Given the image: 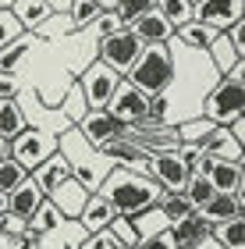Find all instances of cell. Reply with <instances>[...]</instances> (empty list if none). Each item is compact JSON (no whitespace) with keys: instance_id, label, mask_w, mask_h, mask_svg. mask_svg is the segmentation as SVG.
Masks as SVG:
<instances>
[{"instance_id":"cell-1","label":"cell","mask_w":245,"mask_h":249,"mask_svg":"<svg viewBox=\"0 0 245 249\" xmlns=\"http://www.w3.org/2000/svg\"><path fill=\"white\" fill-rule=\"evenodd\" d=\"M96 189H99V196H107L110 207L117 213H125V217H142L146 210H153V203L160 196V185L153 182L149 175H135V171H128L125 164H121L117 171H110Z\"/></svg>"},{"instance_id":"cell-2","label":"cell","mask_w":245,"mask_h":249,"mask_svg":"<svg viewBox=\"0 0 245 249\" xmlns=\"http://www.w3.org/2000/svg\"><path fill=\"white\" fill-rule=\"evenodd\" d=\"M128 82L142 89V93H167V86L174 82V57L163 43H146L142 53L135 57V64L128 68Z\"/></svg>"},{"instance_id":"cell-3","label":"cell","mask_w":245,"mask_h":249,"mask_svg":"<svg viewBox=\"0 0 245 249\" xmlns=\"http://www.w3.org/2000/svg\"><path fill=\"white\" fill-rule=\"evenodd\" d=\"M245 57L231 68V71L224 75V82H220L213 93L206 96V107L203 114L213 121V124H231L242 110H245Z\"/></svg>"},{"instance_id":"cell-4","label":"cell","mask_w":245,"mask_h":249,"mask_svg":"<svg viewBox=\"0 0 245 249\" xmlns=\"http://www.w3.org/2000/svg\"><path fill=\"white\" fill-rule=\"evenodd\" d=\"M142 47H146V43H142L128 25H121V29L107 32V36L99 39V61L107 68H114L117 75H125L128 68L135 64V57L142 53Z\"/></svg>"},{"instance_id":"cell-5","label":"cell","mask_w":245,"mask_h":249,"mask_svg":"<svg viewBox=\"0 0 245 249\" xmlns=\"http://www.w3.org/2000/svg\"><path fill=\"white\" fill-rule=\"evenodd\" d=\"M125 82L114 68H107L103 61H96V64H89L85 68V75H82V96H85V107L89 110H103L107 107V100L117 93V86Z\"/></svg>"},{"instance_id":"cell-6","label":"cell","mask_w":245,"mask_h":249,"mask_svg":"<svg viewBox=\"0 0 245 249\" xmlns=\"http://www.w3.org/2000/svg\"><path fill=\"white\" fill-rule=\"evenodd\" d=\"M53 150H57V139H50L47 132H39V128H21V132H15L11 135V157L25 167V171H32L43 157H50Z\"/></svg>"},{"instance_id":"cell-7","label":"cell","mask_w":245,"mask_h":249,"mask_svg":"<svg viewBox=\"0 0 245 249\" xmlns=\"http://www.w3.org/2000/svg\"><path fill=\"white\" fill-rule=\"evenodd\" d=\"M103 110H107L110 118H117L121 124H139L142 118H146V93L135 89L131 82H121L117 93L107 100Z\"/></svg>"},{"instance_id":"cell-8","label":"cell","mask_w":245,"mask_h":249,"mask_svg":"<svg viewBox=\"0 0 245 249\" xmlns=\"http://www.w3.org/2000/svg\"><path fill=\"white\" fill-rule=\"evenodd\" d=\"M188 175H192V171L181 164L178 150H160V153L149 157V178H153L160 189H185Z\"/></svg>"},{"instance_id":"cell-9","label":"cell","mask_w":245,"mask_h":249,"mask_svg":"<svg viewBox=\"0 0 245 249\" xmlns=\"http://www.w3.org/2000/svg\"><path fill=\"white\" fill-rule=\"evenodd\" d=\"M125 128H128V124H121L117 118H110L107 110H85V114L79 118V135L93 146V150L103 146L107 139H114V135H121Z\"/></svg>"},{"instance_id":"cell-10","label":"cell","mask_w":245,"mask_h":249,"mask_svg":"<svg viewBox=\"0 0 245 249\" xmlns=\"http://www.w3.org/2000/svg\"><path fill=\"white\" fill-rule=\"evenodd\" d=\"M196 213L206 224H220V221L235 217V213H245V189H238V192H213L210 199H203L196 207Z\"/></svg>"},{"instance_id":"cell-11","label":"cell","mask_w":245,"mask_h":249,"mask_svg":"<svg viewBox=\"0 0 245 249\" xmlns=\"http://www.w3.org/2000/svg\"><path fill=\"white\" fill-rule=\"evenodd\" d=\"M242 15H245V0H196V18L217 32H224Z\"/></svg>"},{"instance_id":"cell-12","label":"cell","mask_w":245,"mask_h":249,"mask_svg":"<svg viewBox=\"0 0 245 249\" xmlns=\"http://www.w3.org/2000/svg\"><path fill=\"white\" fill-rule=\"evenodd\" d=\"M29 175H32V182H36V185L43 189V196H50V192L57 189V185L64 182V178H71V160H68L64 153L53 150L50 157H43V160H39L36 167H32Z\"/></svg>"},{"instance_id":"cell-13","label":"cell","mask_w":245,"mask_h":249,"mask_svg":"<svg viewBox=\"0 0 245 249\" xmlns=\"http://www.w3.org/2000/svg\"><path fill=\"white\" fill-rule=\"evenodd\" d=\"M39 203H43V189L32 182V175H25L15 189L7 192V213H11V217H18V221H29L32 210H36Z\"/></svg>"},{"instance_id":"cell-14","label":"cell","mask_w":245,"mask_h":249,"mask_svg":"<svg viewBox=\"0 0 245 249\" xmlns=\"http://www.w3.org/2000/svg\"><path fill=\"white\" fill-rule=\"evenodd\" d=\"M50 196H53V207L64 213V221H79V213H82L85 199H89V189L79 182V178H64Z\"/></svg>"},{"instance_id":"cell-15","label":"cell","mask_w":245,"mask_h":249,"mask_svg":"<svg viewBox=\"0 0 245 249\" xmlns=\"http://www.w3.org/2000/svg\"><path fill=\"white\" fill-rule=\"evenodd\" d=\"M125 25H128L131 32H135V36H139L142 43H167V39L174 36V25L160 15L157 7H153V11H142L139 18L125 21Z\"/></svg>"},{"instance_id":"cell-16","label":"cell","mask_w":245,"mask_h":249,"mask_svg":"<svg viewBox=\"0 0 245 249\" xmlns=\"http://www.w3.org/2000/svg\"><path fill=\"white\" fill-rule=\"evenodd\" d=\"M206 178L213 182L217 192H238V189H245L242 160H231V157H213L210 167H206Z\"/></svg>"},{"instance_id":"cell-17","label":"cell","mask_w":245,"mask_h":249,"mask_svg":"<svg viewBox=\"0 0 245 249\" xmlns=\"http://www.w3.org/2000/svg\"><path fill=\"white\" fill-rule=\"evenodd\" d=\"M196 146L203 153H210V157H231V160H242V142L231 135L228 124H213V128H210Z\"/></svg>"},{"instance_id":"cell-18","label":"cell","mask_w":245,"mask_h":249,"mask_svg":"<svg viewBox=\"0 0 245 249\" xmlns=\"http://www.w3.org/2000/svg\"><path fill=\"white\" fill-rule=\"evenodd\" d=\"M171 228L178 235V246H185V249H192V246H213V228H210L196 210L188 213V217H181L178 224H171Z\"/></svg>"},{"instance_id":"cell-19","label":"cell","mask_w":245,"mask_h":249,"mask_svg":"<svg viewBox=\"0 0 245 249\" xmlns=\"http://www.w3.org/2000/svg\"><path fill=\"white\" fill-rule=\"evenodd\" d=\"M114 207H110V199L107 196H99V192L93 189L89 192V199H85V207L79 213V221H82V231H96V228H107L110 221H114Z\"/></svg>"},{"instance_id":"cell-20","label":"cell","mask_w":245,"mask_h":249,"mask_svg":"<svg viewBox=\"0 0 245 249\" xmlns=\"http://www.w3.org/2000/svg\"><path fill=\"white\" fill-rule=\"evenodd\" d=\"M157 210L163 213V221L167 224H178L181 217H188L196 207H192V199L185 196L181 189H160V196H157Z\"/></svg>"},{"instance_id":"cell-21","label":"cell","mask_w":245,"mask_h":249,"mask_svg":"<svg viewBox=\"0 0 245 249\" xmlns=\"http://www.w3.org/2000/svg\"><path fill=\"white\" fill-rule=\"evenodd\" d=\"M210 228H213V246L245 249V213H235V217H228L220 224H210Z\"/></svg>"},{"instance_id":"cell-22","label":"cell","mask_w":245,"mask_h":249,"mask_svg":"<svg viewBox=\"0 0 245 249\" xmlns=\"http://www.w3.org/2000/svg\"><path fill=\"white\" fill-rule=\"evenodd\" d=\"M206 50H210V57H213V64H217V68H220L224 75H228L231 68H235V64L242 61V53L235 50V43L228 39V32H217V36L210 39V47H206Z\"/></svg>"},{"instance_id":"cell-23","label":"cell","mask_w":245,"mask_h":249,"mask_svg":"<svg viewBox=\"0 0 245 249\" xmlns=\"http://www.w3.org/2000/svg\"><path fill=\"white\" fill-rule=\"evenodd\" d=\"M29 224V228L32 231H53V228H61V224H64V213L57 210V207H53V199H47V196H43V203H39V207L36 210H32V217L25 221Z\"/></svg>"},{"instance_id":"cell-24","label":"cell","mask_w":245,"mask_h":249,"mask_svg":"<svg viewBox=\"0 0 245 249\" xmlns=\"http://www.w3.org/2000/svg\"><path fill=\"white\" fill-rule=\"evenodd\" d=\"M11 11H15V18L21 21V29H36L50 15V0H18Z\"/></svg>"},{"instance_id":"cell-25","label":"cell","mask_w":245,"mask_h":249,"mask_svg":"<svg viewBox=\"0 0 245 249\" xmlns=\"http://www.w3.org/2000/svg\"><path fill=\"white\" fill-rule=\"evenodd\" d=\"M174 32L181 36V43H185V47H196V50H206V47H210V39L217 36V29H210L206 21H199V18L185 21V25H178Z\"/></svg>"},{"instance_id":"cell-26","label":"cell","mask_w":245,"mask_h":249,"mask_svg":"<svg viewBox=\"0 0 245 249\" xmlns=\"http://www.w3.org/2000/svg\"><path fill=\"white\" fill-rule=\"evenodd\" d=\"M21 128H25V114L15 104V96H0V139H11Z\"/></svg>"},{"instance_id":"cell-27","label":"cell","mask_w":245,"mask_h":249,"mask_svg":"<svg viewBox=\"0 0 245 249\" xmlns=\"http://www.w3.org/2000/svg\"><path fill=\"white\" fill-rule=\"evenodd\" d=\"M157 11L171 21L174 29L196 18V4H192V0H157Z\"/></svg>"},{"instance_id":"cell-28","label":"cell","mask_w":245,"mask_h":249,"mask_svg":"<svg viewBox=\"0 0 245 249\" xmlns=\"http://www.w3.org/2000/svg\"><path fill=\"white\" fill-rule=\"evenodd\" d=\"M25 53H29V39H11L7 47H0V71H15V68H21V61H25Z\"/></svg>"},{"instance_id":"cell-29","label":"cell","mask_w":245,"mask_h":249,"mask_svg":"<svg viewBox=\"0 0 245 249\" xmlns=\"http://www.w3.org/2000/svg\"><path fill=\"white\" fill-rule=\"evenodd\" d=\"M25 175H29V171L15 160V157H4V160H0V192H11Z\"/></svg>"},{"instance_id":"cell-30","label":"cell","mask_w":245,"mask_h":249,"mask_svg":"<svg viewBox=\"0 0 245 249\" xmlns=\"http://www.w3.org/2000/svg\"><path fill=\"white\" fill-rule=\"evenodd\" d=\"M99 11H103L99 0H75V4H71V21H75V25H89V21L99 18Z\"/></svg>"},{"instance_id":"cell-31","label":"cell","mask_w":245,"mask_h":249,"mask_svg":"<svg viewBox=\"0 0 245 249\" xmlns=\"http://www.w3.org/2000/svg\"><path fill=\"white\" fill-rule=\"evenodd\" d=\"M82 246H89V249H96V246H103V249H125V242L117 239V231L110 228H96V231H89V239H82Z\"/></svg>"},{"instance_id":"cell-32","label":"cell","mask_w":245,"mask_h":249,"mask_svg":"<svg viewBox=\"0 0 245 249\" xmlns=\"http://www.w3.org/2000/svg\"><path fill=\"white\" fill-rule=\"evenodd\" d=\"M21 32H25V29H21V21L15 18V11H11V7H0V47H7L11 39H18Z\"/></svg>"},{"instance_id":"cell-33","label":"cell","mask_w":245,"mask_h":249,"mask_svg":"<svg viewBox=\"0 0 245 249\" xmlns=\"http://www.w3.org/2000/svg\"><path fill=\"white\" fill-rule=\"evenodd\" d=\"M167 110H171L167 93H149L146 96V118L149 121H167Z\"/></svg>"},{"instance_id":"cell-34","label":"cell","mask_w":245,"mask_h":249,"mask_svg":"<svg viewBox=\"0 0 245 249\" xmlns=\"http://www.w3.org/2000/svg\"><path fill=\"white\" fill-rule=\"evenodd\" d=\"M153 7H157V0H117L121 21H131V18H139L142 11H153Z\"/></svg>"},{"instance_id":"cell-35","label":"cell","mask_w":245,"mask_h":249,"mask_svg":"<svg viewBox=\"0 0 245 249\" xmlns=\"http://www.w3.org/2000/svg\"><path fill=\"white\" fill-rule=\"evenodd\" d=\"M110 228L117 231V239L125 246H139V235L131 231V217H125V213H114V221H110Z\"/></svg>"},{"instance_id":"cell-36","label":"cell","mask_w":245,"mask_h":249,"mask_svg":"<svg viewBox=\"0 0 245 249\" xmlns=\"http://www.w3.org/2000/svg\"><path fill=\"white\" fill-rule=\"evenodd\" d=\"M121 25H125L121 15H103V11H99V29H103V36H107V32H114V29H121Z\"/></svg>"},{"instance_id":"cell-37","label":"cell","mask_w":245,"mask_h":249,"mask_svg":"<svg viewBox=\"0 0 245 249\" xmlns=\"http://www.w3.org/2000/svg\"><path fill=\"white\" fill-rule=\"evenodd\" d=\"M15 93H18V82L7 71H0V96H15Z\"/></svg>"},{"instance_id":"cell-38","label":"cell","mask_w":245,"mask_h":249,"mask_svg":"<svg viewBox=\"0 0 245 249\" xmlns=\"http://www.w3.org/2000/svg\"><path fill=\"white\" fill-rule=\"evenodd\" d=\"M7 213V192H0V217Z\"/></svg>"},{"instance_id":"cell-39","label":"cell","mask_w":245,"mask_h":249,"mask_svg":"<svg viewBox=\"0 0 245 249\" xmlns=\"http://www.w3.org/2000/svg\"><path fill=\"white\" fill-rule=\"evenodd\" d=\"M192 4H196V0H192Z\"/></svg>"}]
</instances>
